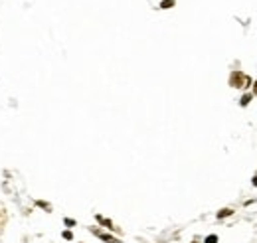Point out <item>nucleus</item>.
Returning <instances> with one entry per match:
<instances>
[{"label":"nucleus","instance_id":"423d86ee","mask_svg":"<svg viewBox=\"0 0 257 243\" xmlns=\"http://www.w3.org/2000/svg\"><path fill=\"white\" fill-rule=\"evenodd\" d=\"M249 101H251V95H249V93L241 97V105H243V107H245V105H249Z\"/></svg>","mask_w":257,"mask_h":243},{"label":"nucleus","instance_id":"1a4fd4ad","mask_svg":"<svg viewBox=\"0 0 257 243\" xmlns=\"http://www.w3.org/2000/svg\"><path fill=\"white\" fill-rule=\"evenodd\" d=\"M65 225H75V221L69 219V217H65Z\"/></svg>","mask_w":257,"mask_h":243},{"label":"nucleus","instance_id":"9d476101","mask_svg":"<svg viewBox=\"0 0 257 243\" xmlns=\"http://www.w3.org/2000/svg\"><path fill=\"white\" fill-rule=\"evenodd\" d=\"M253 186L257 188V176H255V178H253Z\"/></svg>","mask_w":257,"mask_h":243},{"label":"nucleus","instance_id":"39448f33","mask_svg":"<svg viewBox=\"0 0 257 243\" xmlns=\"http://www.w3.org/2000/svg\"><path fill=\"white\" fill-rule=\"evenodd\" d=\"M174 0H162V2H160V8H164V10H166V8H172V6H174Z\"/></svg>","mask_w":257,"mask_h":243},{"label":"nucleus","instance_id":"9b49d317","mask_svg":"<svg viewBox=\"0 0 257 243\" xmlns=\"http://www.w3.org/2000/svg\"><path fill=\"white\" fill-rule=\"evenodd\" d=\"M253 93L257 95V81H255V87H253Z\"/></svg>","mask_w":257,"mask_h":243},{"label":"nucleus","instance_id":"7ed1b4c3","mask_svg":"<svg viewBox=\"0 0 257 243\" xmlns=\"http://www.w3.org/2000/svg\"><path fill=\"white\" fill-rule=\"evenodd\" d=\"M97 221H101V223H103V225H107L109 229H115V227H113V223H111V221H109V219H105L103 216H97Z\"/></svg>","mask_w":257,"mask_h":243},{"label":"nucleus","instance_id":"f257e3e1","mask_svg":"<svg viewBox=\"0 0 257 243\" xmlns=\"http://www.w3.org/2000/svg\"><path fill=\"white\" fill-rule=\"evenodd\" d=\"M251 83V79L247 77L245 73H241V71H233L229 77V85L231 87H237V89H241V87H247Z\"/></svg>","mask_w":257,"mask_h":243},{"label":"nucleus","instance_id":"6e6552de","mask_svg":"<svg viewBox=\"0 0 257 243\" xmlns=\"http://www.w3.org/2000/svg\"><path fill=\"white\" fill-rule=\"evenodd\" d=\"M64 239H73V235H71V231H64Z\"/></svg>","mask_w":257,"mask_h":243},{"label":"nucleus","instance_id":"0eeeda50","mask_svg":"<svg viewBox=\"0 0 257 243\" xmlns=\"http://www.w3.org/2000/svg\"><path fill=\"white\" fill-rule=\"evenodd\" d=\"M206 243H218V235H208L206 237Z\"/></svg>","mask_w":257,"mask_h":243},{"label":"nucleus","instance_id":"20e7f679","mask_svg":"<svg viewBox=\"0 0 257 243\" xmlns=\"http://www.w3.org/2000/svg\"><path fill=\"white\" fill-rule=\"evenodd\" d=\"M231 209L229 208H224V209H220V212H218V217H227V216H231Z\"/></svg>","mask_w":257,"mask_h":243},{"label":"nucleus","instance_id":"f03ea898","mask_svg":"<svg viewBox=\"0 0 257 243\" xmlns=\"http://www.w3.org/2000/svg\"><path fill=\"white\" fill-rule=\"evenodd\" d=\"M95 235H99L103 241H107V243H119V239H115V237H111L109 233H101V231H97L95 229Z\"/></svg>","mask_w":257,"mask_h":243}]
</instances>
